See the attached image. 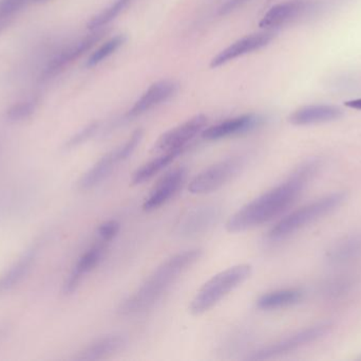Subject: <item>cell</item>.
<instances>
[{
  "label": "cell",
  "instance_id": "f1b7e54d",
  "mask_svg": "<svg viewBox=\"0 0 361 361\" xmlns=\"http://www.w3.org/2000/svg\"><path fill=\"white\" fill-rule=\"evenodd\" d=\"M352 282L348 278H341V279H335L326 285V292L328 296H341L345 294L351 288Z\"/></svg>",
  "mask_w": 361,
  "mask_h": 361
},
{
  "label": "cell",
  "instance_id": "f546056e",
  "mask_svg": "<svg viewBox=\"0 0 361 361\" xmlns=\"http://www.w3.org/2000/svg\"><path fill=\"white\" fill-rule=\"evenodd\" d=\"M248 1H250V0H227V1L219 8V14H229V13L237 10L238 8H241L242 6L247 4Z\"/></svg>",
  "mask_w": 361,
  "mask_h": 361
},
{
  "label": "cell",
  "instance_id": "d4e9b609",
  "mask_svg": "<svg viewBox=\"0 0 361 361\" xmlns=\"http://www.w3.org/2000/svg\"><path fill=\"white\" fill-rule=\"evenodd\" d=\"M39 100L38 97H29L23 101L17 102L8 108L6 112V118L10 122H21L27 120L37 110Z\"/></svg>",
  "mask_w": 361,
  "mask_h": 361
},
{
  "label": "cell",
  "instance_id": "ffe728a7",
  "mask_svg": "<svg viewBox=\"0 0 361 361\" xmlns=\"http://www.w3.org/2000/svg\"><path fill=\"white\" fill-rule=\"evenodd\" d=\"M36 254H37V248L32 247L0 277V295L12 290L27 276L35 261Z\"/></svg>",
  "mask_w": 361,
  "mask_h": 361
},
{
  "label": "cell",
  "instance_id": "44dd1931",
  "mask_svg": "<svg viewBox=\"0 0 361 361\" xmlns=\"http://www.w3.org/2000/svg\"><path fill=\"white\" fill-rule=\"evenodd\" d=\"M302 290L298 288H286V290H274L262 295L257 300V307L262 311L283 309L292 307L300 302L302 299Z\"/></svg>",
  "mask_w": 361,
  "mask_h": 361
},
{
  "label": "cell",
  "instance_id": "277c9868",
  "mask_svg": "<svg viewBox=\"0 0 361 361\" xmlns=\"http://www.w3.org/2000/svg\"><path fill=\"white\" fill-rule=\"evenodd\" d=\"M347 195L343 192L332 193L313 203H307L284 216L269 230V237L273 241H280L313 224L316 220L335 211L345 203Z\"/></svg>",
  "mask_w": 361,
  "mask_h": 361
},
{
  "label": "cell",
  "instance_id": "5b68a950",
  "mask_svg": "<svg viewBox=\"0 0 361 361\" xmlns=\"http://www.w3.org/2000/svg\"><path fill=\"white\" fill-rule=\"evenodd\" d=\"M143 129H139L133 131L125 143L118 146L104 155L78 182L80 190H90L99 186L106 178L111 175L116 167L123 161L127 160L135 152L143 138Z\"/></svg>",
  "mask_w": 361,
  "mask_h": 361
},
{
  "label": "cell",
  "instance_id": "2e32d148",
  "mask_svg": "<svg viewBox=\"0 0 361 361\" xmlns=\"http://www.w3.org/2000/svg\"><path fill=\"white\" fill-rule=\"evenodd\" d=\"M343 116V110L337 106L313 104V105L303 106L295 110L290 114L288 121L293 125L305 126V125L332 122V121L338 120Z\"/></svg>",
  "mask_w": 361,
  "mask_h": 361
},
{
  "label": "cell",
  "instance_id": "30bf717a",
  "mask_svg": "<svg viewBox=\"0 0 361 361\" xmlns=\"http://www.w3.org/2000/svg\"><path fill=\"white\" fill-rule=\"evenodd\" d=\"M207 117L197 114L178 125L175 129L163 134L154 144L157 152H169L173 150H186L187 144L205 129Z\"/></svg>",
  "mask_w": 361,
  "mask_h": 361
},
{
  "label": "cell",
  "instance_id": "5bb4252c",
  "mask_svg": "<svg viewBox=\"0 0 361 361\" xmlns=\"http://www.w3.org/2000/svg\"><path fill=\"white\" fill-rule=\"evenodd\" d=\"M187 171L184 167H178L164 176L152 189L143 203L146 212L154 211L171 201L186 179Z\"/></svg>",
  "mask_w": 361,
  "mask_h": 361
},
{
  "label": "cell",
  "instance_id": "7402d4cb",
  "mask_svg": "<svg viewBox=\"0 0 361 361\" xmlns=\"http://www.w3.org/2000/svg\"><path fill=\"white\" fill-rule=\"evenodd\" d=\"M185 150H173L169 152H162L156 158L152 159L148 162L144 163L133 173V184H141L146 180H149L157 174L171 165L178 156H180Z\"/></svg>",
  "mask_w": 361,
  "mask_h": 361
},
{
  "label": "cell",
  "instance_id": "d6986e66",
  "mask_svg": "<svg viewBox=\"0 0 361 361\" xmlns=\"http://www.w3.org/2000/svg\"><path fill=\"white\" fill-rule=\"evenodd\" d=\"M361 258V232L347 235L331 246L326 259L332 264H345Z\"/></svg>",
  "mask_w": 361,
  "mask_h": 361
},
{
  "label": "cell",
  "instance_id": "9c48e42d",
  "mask_svg": "<svg viewBox=\"0 0 361 361\" xmlns=\"http://www.w3.org/2000/svg\"><path fill=\"white\" fill-rule=\"evenodd\" d=\"M315 10H317V4L313 0H288L271 6L259 25L264 29L283 27Z\"/></svg>",
  "mask_w": 361,
  "mask_h": 361
},
{
  "label": "cell",
  "instance_id": "52a82bcc",
  "mask_svg": "<svg viewBox=\"0 0 361 361\" xmlns=\"http://www.w3.org/2000/svg\"><path fill=\"white\" fill-rule=\"evenodd\" d=\"M331 328L332 326L330 324H322L298 331V332L279 339L267 347L257 350L254 353L247 356L246 360H267L290 353V352L296 351V350L305 347L310 343H315L318 339L326 336L330 332Z\"/></svg>",
  "mask_w": 361,
  "mask_h": 361
},
{
  "label": "cell",
  "instance_id": "7c38bea8",
  "mask_svg": "<svg viewBox=\"0 0 361 361\" xmlns=\"http://www.w3.org/2000/svg\"><path fill=\"white\" fill-rule=\"evenodd\" d=\"M221 210L216 206H201L187 212L177 224L180 237H195L206 232L214 226L220 218Z\"/></svg>",
  "mask_w": 361,
  "mask_h": 361
},
{
  "label": "cell",
  "instance_id": "1f68e13d",
  "mask_svg": "<svg viewBox=\"0 0 361 361\" xmlns=\"http://www.w3.org/2000/svg\"><path fill=\"white\" fill-rule=\"evenodd\" d=\"M8 333V328L6 326H0V341L6 336Z\"/></svg>",
  "mask_w": 361,
  "mask_h": 361
},
{
  "label": "cell",
  "instance_id": "cb8c5ba5",
  "mask_svg": "<svg viewBox=\"0 0 361 361\" xmlns=\"http://www.w3.org/2000/svg\"><path fill=\"white\" fill-rule=\"evenodd\" d=\"M125 42H126V36L124 34H118V35L110 38L90 55L86 63L87 67H94V66L99 65V63L105 61L107 57L118 51L125 44Z\"/></svg>",
  "mask_w": 361,
  "mask_h": 361
},
{
  "label": "cell",
  "instance_id": "7a4b0ae2",
  "mask_svg": "<svg viewBox=\"0 0 361 361\" xmlns=\"http://www.w3.org/2000/svg\"><path fill=\"white\" fill-rule=\"evenodd\" d=\"M201 256L202 249L193 248L173 254L167 259L121 304L118 313L123 316H135L152 309Z\"/></svg>",
  "mask_w": 361,
  "mask_h": 361
},
{
  "label": "cell",
  "instance_id": "9a60e30c",
  "mask_svg": "<svg viewBox=\"0 0 361 361\" xmlns=\"http://www.w3.org/2000/svg\"><path fill=\"white\" fill-rule=\"evenodd\" d=\"M263 121H264V119L260 114H242V116L228 119V120L223 121V122L204 129L202 131V137L204 139L210 140V141L224 139V138L252 131L259 125L262 124Z\"/></svg>",
  "mask_w": 361,
  "mask_h": 361
},
{
  "label": "cell",
  "instance_id": "ac0fdd59",
  "mask_svg": "<svg viewBox=\"0 0 361 361\" xmlns=\"http://www.w3.org/2000/svg\"><path fill=\"white\" fill-rule=\"evenodd\" d=\"M126 345V338L122 335H109L102 337L85 348L74 357L76 360H99L114 355Z\"/></svg>",
  "mask_w": 361,
  "mask_h": 361
},
{
  "label": "cell",
  "instance_id": "484cf974",
  "mask_svg": "<svg viewBox=\"0 0 361 361\" xmlns=\"http://www.w3.org/2000/svg\"><path fill=\"white\" fill-rule=\"evenodd\" d=\"M30 1L34 0H0V33Z\"/></svg>",
  "mask_w": 361,
  "mask_h": 361
},
{
  "label": "cell",
  "instance_id": "8fae6325",
  "mask_svg": "<svg viewBox=\"0 0 361 361\" xmlns=\"http://www.w3.org/2000/svg\"><path fill=\"white\" fill-rule=\"evenodd\" d=\"M275 37L271 31L260 32V33L250 34L245 37L240 38L237 42H233L231 46L221 51L218 55L210 61V67L216 68L225 65L238 57H243L247 53L260 50L269 44Z\"/></svg>",
  "mask_w": 361,
  "mask_h": 361
},
{
  "label": "cell",
  "instance_id": "e0dca14e",
  "mask_svg": "<svg viewBox=\"0 0 361 361\" xmlns=\"http://www.w3.org/2000/svg\"><path fill=\"white\" fill-rule=\"evenodd\" d=\"M106 244L107 243L101 241L99 244H97V245L91 247L90 249L87 250V251L80 256V260L78 261L75 266H74L73 271H71L69 277H68L65 285H63V294H73V292L78 290L80 284L82 283L85 276L90 273V271H92L93 269L99 265L102 258H103Z\"/></svg>",
  "mask_w": 361,
  "mask_h": 361
},
{
  "label": "cell",
  "instance_id": "6da1fadb",
  "mask_svg": "<svg viewBox=\"0 0 361 361\" xmlns=\"http://www.w3.org/2000/svg\"><path fill=\"white\" fill-rule=\"evenodd\" d=\"M319 167L320 162L317 159H310L301 163L288 179L238 210L227 220L226 230L231 233L243 232L283 213L315 177Z\"/></svg>",
  "mask_w": 361,
  "mask_h": 361
},
{
  "label": "cell",
  "instance_id": "8992f818",
  "mask_svg": "<svg viewBox=\"0 0 361 361\" xmlns=\"http://www.w3.org/2000/svg\"><path fill=\"white\" fill-rule=\"evenodd\" d=\"M242 157H231L210 165L197 174L190 184L188 190L191 194L202 195L214 192L233 180L244 167Z\"/></svg>",
  "mask_w": 361,
  "mask_h": 361
},
{
  "label": "cell",
  "instance_id": "4316f807",
  "mask_svg": "<svg viewBox=\"0 0 361 361\" xmlns=\"http://www.w3.org/2000/svg\"><path fill=\"white\" fill-rule=\"evenodd\" d=\"M99 123H91V124L87 125L85 129H82V131H78V134L73 136V137L70 138L65 144V148L67 150H71V148H76V146H80V144L85 143V142L88 141L91 137L97 134V131H99Z\"/></svg>",
  "mask_w": 361,
  "mask_h": 361
},
{
  "label": "cell",
  "instance_id": "603a6c76",
  "mask_svg": "<svg viewBox=\"0 0 361 361\" xmlns=\"http://www.w3.org/2000/svg\"><path fill=\"white\" fill-rule=\"evenodd\" d=\"M133 1L135 0H116L105 10L92 17V19L89 21L88 29L91 31H97V30L109 25L121 13L124 12L125 8H128Z\"/></svg>",
  "mask_w": 361,
  "mask_h": 361
},
{
  "label": "cell",
  "instance_id": "83f0119b",
  "mask_svg": "<svg viewBox=\"0 0 361 361\" xmlns=\"http://www.w3.org/2000/svg\"><path fill=\"white\" fill-rule=\"evenodd\" d=\"M120 229L121 225L118 220H107V222L103 223L99 227L97 235H99L102 242H105V243L108 244L118 235V233L120 232Z\"/></svg>",
  "mask_w": 361,
  "mask_h": 361
},
{
  "label": "cell",
  "instance_id": "3957f363",
  "mask_svg": "<svg viewBox=\"0 0 361 361\" xmlns=\"http://www.w3.org/2000/svg\"><path fill=\"white\" fill-rule=\"evenodd\" d=\"M250 264L229 267L208 280L191 300L189 311L193 315H202L218 304L223 298L241 285L252 275Z\"/></svg>",
  "mask_w": 361,
  "mask_h": 361
},
{
  "label": "cell",
  "instance_id": "4fadbf2b",
  "mask_svg": "<svg viewBox=\"0 0 361 361\" xmlns=\"http://www.w3.org/2000/svg\"><path fill=\"white\" fill-rule=\"evenodd\" d=\"M179 85L171 80H162L152 84L139 100L128 110L126 117L128 119L137 118L157 106L165 103L177 93Z\"/></svg>",
  "mask_w": 361,
  "mask_h": 361
},
{
  "label": "cell",
  "instance_id": "4dcf8cb0",
  "mask_svg": "<svg viewBox=\"0 0 361 361\" xmlns=\"http://www.w3.org/2000/svg\"><path fill=\"white\" fill-rule=\"evenodd\" d=\"M345 105L351 110H361V97L345 102Z\"/></svg>",
  "mask_w": 361,
  "mask_h": 361
},
{
  "label": "cell",
  "instance_id": "ba28073f",
  "mask_svg": "<svg viewBox=\"0 0 361 361\" xmlns=\"http://www.w3.org/2000/svg\"><path fill=\"white\" fill-rule=\"evenodd\" d=\"M103 32L94 31L91 35L86 36L85 38L66 47L63 50L59 51L55 54L50 61L44 66V70L40 73V81L42 82H48L52 80L55 76L63 71L68 66L71 65L76 59L85 54L87 51L90 50L103 36Z\"/></svg>",
  "mask_w": 361,
  "mask_h": 361
}]
</instances>
